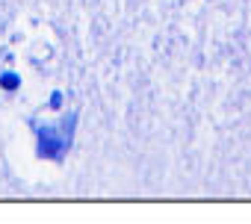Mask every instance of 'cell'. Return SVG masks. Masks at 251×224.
Masks as SVG:
<instances>
[{"label": "cell", "instance_id": "obj_2", "mask_svg": "<svg viewBox=\"0 0 251 224\" xmlns=\"http://www.w3.org/2000/svg\"><path fill=\"white\" fill-rule=\"evenodd\" d=\"M15 86H18V77H15V74H6V77H3V89H9V91H12Z\"/></svg>", "mask_w": 251, "mask_h": 224}, {"label": "cell", "instance_id": "obj_1", "mask_svg": "<svg viewBox=\"0 0 251 224\" xmlns=\"http://www.w3.org/2000/svg\"><path fill=\"white\" fill-rule=\"evenodd\" d=\"M74 124H77V112L65 115L59 124H45L39 127V157L45 159H62L74 142Z\"/></svg>", "mask_w": 251, "mask_h": 224}]
</instances>
